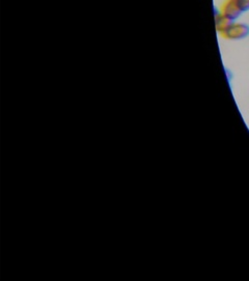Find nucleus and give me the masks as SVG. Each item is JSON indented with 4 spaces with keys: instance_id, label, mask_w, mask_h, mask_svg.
<instances>
[{
    "instance_id": "nucleus-1",
    "label": "nucleus",
    "mask_w": 249,
    "mask_h": 281,
    "mask_svg": "<svg viewBox=\"0 0 249 281\" xmlns=\"http://www.w3.org/2000/svg\"><path fill=\"white\" fill-rule=\"evenodd\" d=\"M220 35L225 39H243L249 35V26L245 23L233 22V24Z\"/></svg>"
},
{
    "instance_id": "nucleus-2",
    "label": "nucleus",
    "mask_w": 249,
    "mask_h": 281,
    "mask_svg": "<svg viewBox=\"0 0 249 281\" xmlns=\"http://www.w3.org/2000/svg\"><path fill=\"white\" fill-rule=\"evenodd\" d=\"M220 13L233 22H236V20L243 14L234 0H225L220 8Z\"/></svg>"
},
{
    "instance_id": "nucleus-3",
    "label": "nucleus",
    "mask_w": 249,
    "mask_h": 281,
    "mask_svg": "<svg viewBox=\"0 0 249 281\" xmlns=\"http://www.w3.org/2000/svg\"><path fill=\"white\" fill-rule=\"evenodd\" d=\"M232 24H233V21L227 19L220 12L215 14V26H216V30L219 34L224 32Z\"/></svg>"
},
{
    "instance_id": "nucleus-4",
    "label": "nucleus",
    "mask_w": 249,
    "mask_h": 281,
    "mask_svg": "<svg viewBox=\"0 0 249 281\" xmlns=\"http://www.w3.org/2000/svg\"><path fill=\"white\" fill-rule=\"evenodd\" d=\"M238 8L242 11V13L249 11V0H234Z\"/></svg>"
}]
</instances>
